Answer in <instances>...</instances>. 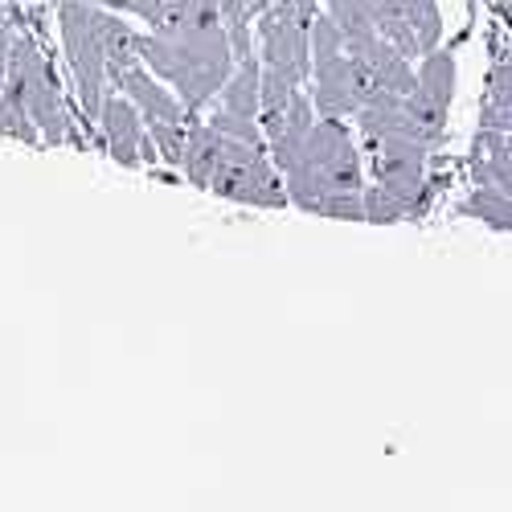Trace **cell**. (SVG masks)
Wrapping results in <instances>:
<instances>
[{
	"instance_id": "cell-15",
	"label": "cell",
	"mask_w": 512,
	"mask_h": 512,
	"mask_svg": "<svg viewBox=\"0 0 512 512\" xmlns=\"http://www.w3.org/2000/svg\"><path fill=\"white\" fill-rule=\"evenodd\" d=\"M406 17L418 33V46L422 54L439 50V37H443V17H439V0H406Z\"/></svg>"
},
{
	"instance_id": "cell-2",
	"label": "cell",
	"mask_w": 512,
	"mask_h": 512,
	"mask_svg": "<svg viewBox=\"0 0 512 512\" xmlns=\"http://www.w3.org/2000/svg\"><path fill=\"white\" fill-rule=\"evenodd\" d=\"M234 46L226 25H201L185 33H144V66L181 95L189 115L209 107L234 74Z\"/></svg>"
},
{
	"instance_id": "cell-19",
	"label": "cell",
	"mask_w": 512,
	"mask_h": 512,
	"mask_svg": "<svg viewBox=\"0 0 512 512\" xmlns=\"http://www.w3.org/2000/svg\"><path fill=\"white\" fill-rule=\"evenodd\" d=\"M91 5H103V9H119L123 13V0H91Z\"/></svg>"
},
{
	"instance_id": "cell-12",
	"label": "cell",
	"mask_w": 512,
	"mask_h": 512,
	"mask_svg": "<svg viewBox=\"0 0 512 512\" xmlns=\"http://www.w3.org/2000/svg\"><path fill=\"white\" fill-rule=\"evenodd\" d=\"M222 103L213 111L234 115V119H263V62L259 58H238L234 74L226 78V87L218 95Z\"/></svg>"
},
{
	"instance_id": "cell-11",
	"label": "cell",
	"mask_w": 512,
	"mask_h": 512,
	"mask_svg": "<svg viewBox=\"0 0 512 512\" xmlns=\"http://www.w3.org/2000/svg\"><path fill=\"white\" fill-rule=\"evenodd\" d=\"M99 123H103V140H107V152H111V160L115 164H140L144 160V115H140V107L127 99V95H107V103H103V115H99Z\"/></svg>"
},
{
	"instance_id": "cell-8",
	"label": "cell",
	"mask_w": 512,
	"mask_h": 512,
	"mask_svg": "<svg viewBox=\"0 0 512 512\" xmlns=\"http://www.w3.org/2000/svg\"><path fill=\"white\" fill-rule=\"evenodd\" d=\"M455 99V58L447 50L422 54V66L414 74V91L406 95V115L414 123V132L426 144H439L447 132V111Z\"/></svg>"
},
{
	"instance_id": "cell-3",
	"label": "cell",
	"mask_w": 512,
	"mask_h": 512,
	"mask_svg": "<svg viewBox=\"0 0 512 512\" xmlns=\"http://www.w3.org/2000/svg\"><path fill=\"white\" fill-rule=\"evenodd\" d=\"M369 95L365 66L349 54V41L328 13L312 21V103L320 115L332 119H357Z\"/></svg>"
},
{
	"instance_id": "cell-1",
	"label": "cell",
	"mask_w": 512,
	"mask_h": 512,
	"mask_svg": "<svg viewBox=\"0 0 512 512\" xmlns=\"http://www.w3.org/2000/svg\"><path fill=\"white\" fill-rule=\"evenodd\" d=\"M291 205H300L316 218L336 222H365V181H361V156L357 140L345 119L320 115L304 148L291 164L279 168Z\"/></svg>"
},
{
	"instance_id": "cell-9",
	"label": "cell",
	"mask_w": 512,
	"mask_h": 512,
	"mask_svg": "<svg viewBox=\"0 0 512 512\" xmlns=\"http://www.w3.org/2000/svg\"><path fill=\"white\" fill-rule=\"evenodd\" d=\"M123 13L140 17L152 33H185L201 25H226L218 0H123Z\"/></svg>"
},
{
	"instance_id": "cell-6",
	"label": "cell",
	"mask_w": 512,
	"mask_h": 512,
	"mask_svg": "<svg viewBox=\"0 0 512 512\" xmlns=\"http://www.w3.org/2000/svg\"><path fill=\"white\" fill-rule=\"evenodd\" d=\"M5 91L29 111V119L37 123V132H41L46 144L70 140V119H66V107H62V91H58L46 58H41V50L33 46L29 37H13Z\"/></svg>"
},
{
	"instance_id": "cell-14",
	"label": "cell",
	"mask_w": 512,
	"mask_h": 512,
	"mask_svg": "<svg viewBox=\"0 0 512 512\" xmlns=\"http://www.w3.org/2000/svg\"><path fill=\"white\" fill-rule=\"evenodd\" d=\"M218 148H222V132H218V127H213L209 119H193L189 140H185V156H181V168H185V177H189L197 189H209L213 164H218Z\"/></svg>"
},
{
	"instance_id": "cell-7",
	"label": "cell",
	"mask_w": 512,
	"mask_h": 512,
	"mask_svg": "<svg viewBox=\"0 0 512 512\" xmlns=\"http://www.w3.org/2000/svg\"><path fill=\"white\" fill-rule=\"evenodd\" d=\"M365 148L373 152L377 185L406 209V218L418 213L422 185H426V152H431V144H426L414 127H398V132H386L381 140H373Z\"/></svg>"
},
{
	"instance_id": "cell-4",
	"label": "cell",
	"mask_w": 512,
	"mask_h": 512,
	"mask_svg": "<svg viewBox=\"0 0 512 512\" xmlns=\"http://www.w3.org/2000/svg\"><path fill=\"white\" fill-rule=\"evenodd\" d=\"M103 5L91 0H62L58 5V25H62V46L74 70V87L82 99V111L91 119L103 115V103L111 95V78H107V41H103Z\"/></svg>"
},
{
	"instance_id": "cell-16",
	"label": "cell",
	"mask_w": 512,
	"mask_h": 512,
	"mask_svg": "<svg viewBox=\"0 0 512 512\" xmlns=\"http://www.w3.org/2000/svg\"><path fill=\"white\" fill-rule=\"evenodd\" d=\"M0 136H13L21 144H37L41 132H37V123L29 119V111L9 95V91H0Z\"/></svg>"
},
{
	"instance_id": "cell-17",
	"label": "cell",
	"mask_w": 512,
	"mask_h": 512,
	"mask_svg": "<svg viewBox=\"0 0 512 512\" xmlns=\"http://www.w3.org/2000/svg\"><path fill=\"white\" fill-rule=\"evenodd\" d=\"M148 127V136L160 152L164 164H181L185 156V140H189V123H144Z\"/></svg>"
},
{
	"instance_id": "cell-5",
	"label": "cell",
	"mask_w": 512,
	"mask_h": 512,
	"mask_svg": "<svg viewBox=\"0 0 512 512\" xmlns=\"http://www.w3.org/2000/svg\"><path fill=\"white\" fill-rule=\"evenodd\" d=\"M209 189L218 193V197H226V201L254 205V209H287L291 205L287 185L279 181L275 164L267 160V148L263 144L234 140V136H222Z\"/></svg>"
},
{
	"instance_id": "cell-10",
	"label": "cell",
	"mask_w": 512,
	"mask_h": 512,
	"mask_svg": "<svg viewBox=\"0 0 512 512\" xmlns=\"http://www.w3.org/2000/svg\"><path fill=\"white\" fill-rule=\"evenodd\" d=\"M115 91H123L140 107L144 123H189V107L181 103V95L164 78H156L148 66H132L115 82Z\"/></svg>"
},
{
	"instance_id": "cell-18",
	"label": "cell",
	"mask_w": 512,
	"mask_h": 512,
	"mask_svg": "<svg viewBox=\"0 0 512 512\" xmlns=\"http://www.w3.org/2000/svg\"><path fill=\"white\" fill-rule=\"evenodd\" d=\"M9 50H13V37L0 25V91H5V78H9Z\"/></svg>"
},
{
	"instance_id": "cell-13",
	"label": "cell",
	"mask_w": 512,
	"mask_h": 512,
	"mask_svg": "<svg viewBox=\"0 0 512 512\" xmlns=\"http://www.w3.org/2000/svg\"><path fill=\"white\" fill-rule=\"evenodd\" d=\"M103 41H107V78H111V91L115 82L132 70V66H144V33L132 29L119 9H107L103 17Z\"/></svg>"
}]
</instances>
